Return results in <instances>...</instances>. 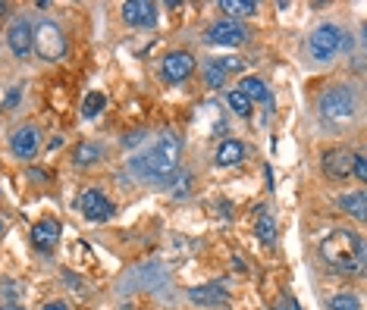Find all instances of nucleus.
I'll list each match as a JSON object with an SVG mask.
<instances>
[{
	"label": "nucleus",
	"instance_id": "6",
	"mask_svg": "<svg viewBox=\"0 0 367 310\" xmlns=\"http://www.w3.org/2000/svg\"><path fill=\"white\" fill-rule=\"evenodd\" d=\"M204 41L207 44H213V47H236V44H242V41H248V29L242 26V22H236V19H220V22H213L211 29L204 31Z\"/></svg>",
	"mask_w": 367,
	"mask_h": 310
},
{
	"label": "nucleus",
	"instance_id": "16",
	"mask_svg": "<svg viewBox=\"0 0 367 310\" xmlns=\"http://www.w3.org/2000/svg\"><path fill=\"white\" fill-rule=\"evenodd\" d=\"M238 91H242L251 103H254V100H261V103H267V107L273 110V98H270V88L264 85V78H258V76H245L242 82H238Z\"/></svg>",
	"mask_w": 367,
	"mask_h": 310
},
{
	"label": "nucleus",
	"instance_id": "30",
	"mask_svg": "<svg viewBox=\"0 0 367 310\" xmlns=\"http://www.w3.org/2000/svg\"><path fill=\"white\" fill-rule=\"evenodd\" d=\"M141 138H145V132H129V135H126V138H123V145H126V148H135Z\"/></svg>",
	"mask_w": 367,
	"mask_h": 310
},
{
	"label": "nucleus",
	"instance_id": "23",
	"mask_svg": "<svg viewBox=\"0 0 367 310\" xmlns=\"http://www.w3.org/2000/svg\"><path fill=\"white\" fill-rule=\"evenodd\" d=\"M104 107H107V98H104L101 91H91L89 98H85V103H82V116L85 119H94V116L104 113Z\"/></svg>",
	"mask_w": 367,
	"mask_h": 310
},
{
	"label": "nucleus",
	"instance_id": "33",
	"mask_svg": "<svg viewBox=\"0 0 367 310\" xmlns=\"http://www.w3.org/2000/svg\"><path fill=\"white\" fill-rule=\"evenodd\" d=\"M0 310H26V307H22V304H19V301H13V304H4V307H0Z\"/></svg>",
	"mask_w": 367,
	"mask_h": 310
},
{
	"label": "nucleus",
	"instance_id": "29",
	"mask_svg": "<svg viewBox=\"0 0 367 310\" xmlns=\"http://www.w3.org/2000/svg\"><path fill=\"white\" fill-rule=\"evenodd\" d=\"M19 100H22V88L16 85V88H10V94H6V107H16Z\"/></svg>",
	"mask_w": 367,
	"mask_h": 310
},
{
	"label": "nucleus",
	"instance_id": "26",
	"mask_svg": "<svg viewBox=\"0 0 367 310\" xmlns=\"http://www.w3.org/2000/svg\"><path fill=\"white\" fill-rule=\"evenodd\" d=\"M63 282H66V285H73V291H76V295L89 298L91 285H89V282H85V279H79V276H76V273H69V269H66V273H63Z\"/></svg>",
	"mask_w": 367,
	"mask_h": 310
},
{
	"label": "nucleus",
	"instance_id": "7",
	"mask_svg": "<svg viewBox=\"0 0 367 310\" xmlns=\"http://www.w3.org/2000/svg\"><path fill=\"white\" fill-rule=\"evenodd\" d=\"M191 73H195V57H191L188 51H173V53H166L164 63H161V78L166 85L188 82Z\"/></svg>",
	"mask_w": 367,
	"mask_h": 310
},
{
	"label": "nucleus",
	"instance_id": "5",
	"mask_svg": "<svg viewBox=\"0 0 367 310\" xmlns=\"http://www.w3.org/2000/svg\"><path fill=\"white\" fill-rule=\"evenodd\" d=\"M342 38H346V31H342L339 26H333V22L317 26L308 38V57L314 63H321V66L333 63L342 53Z\"/></svg>",
	"mask_w": 367,
	"mask_h": 310
},
{
	"label": "nucleus",
	"instance_id": "13",
	"mask_svg": "<svg viewBox=\"0 0 367 310\" xmlns=\"http://www.w3.org/2000/svg\"><path fill=\"white\" fill-rule=\"evenodd\" d=\"M60 235H63V229H60V222L54 217H44V219H38L35 226H31V242H35L38 251H54L57 248V242H60Z\"/></svg>",
	"mask_w": 367,
	"mask_h": 310
},
{
	"label": "nucleus",
	"instance_id": "22",
	"mask_svg": "<svg viewBox=\"0 0 367 310\" xmlns=\"http://www.w3.org/2000/svg\"><path fill=\"white\" fill-rule=\"evenodd\" d=\"M326 310H361V301L352 291H339V295H333L326 301Z\"/></svg>",
	"mask_w": 367,
	"mask_h": 310
},
{
	"label": "nucleus",
	"instance_id": "32",
	"mask_svg": "<svg viewBox=\"0 0 367 310\" xmlns=\"http://www.w3.org/2000/svg\"><path fill=\"white\" fill-rule=\"evenodd\" d=\"M4 295H6V298H19V295H22V285L16 289L13 282H6V285H4Z\"/></svg>",
	"mask_w": 367,
	"mask_h": 310
},
{
	"label": "nucleus",
	"instance_id": "28",
	"mask_svg": "<svg viewBox=\"0 0 367 310\" xmlns=\"http://www.w3.org/2000/svg\"><path fill=\"white\" fill-rule=\"evenodd\" d=\"M220 66H223V73H233V69H242L245 63L242 60H236V57H226V60H217Z\"/></svg>",
	"mask_w": 367,
	"mask_h": 310
},
{
	"label": "nucleus",
	"instance_id": "27",
	"mask_svg": "<svg viewBox=\"0 0 367 310\" xmlns=\"http://www.w3.org/2000/svg\"><path fill=\"white\" fill-rule=\"evenodd\" d=\"M352 176H358V182H367V160H364V154H352Z\"/></svg>",
	"mask_w": 367,
	"mask_h": 310
},
{
	"label": "nucleus",
	"instance_id": "19",
	"mask_svg": "<svg viewBox=\"0 0 367 310\" xmlns=\"http://www.w3.org/2000/svg\"><path fill=\"white\" fill-rule=\"evenodd\" d=\"M254 235L261 238V244H273L276 242V222H273V217L261 207L258 210V219H254Z\"/></svg>",
	"mask_w": 367,
	"mask_h": 310
},
{
	"label": "nucleus",
	"instance_id": "18",
	"mask_svg": "<svg viewBox=\"0 0 367 310\" xmlns=\"http://www.w3.org/2000/svg\"><path fill=\"white\" fill-rule=\"evenodd\" d=\"M339 210H346L348 217H355V219H364L367 217V195H364V188H355V192L342 195L339 197Z\"/></svg>",
	"mask_w": 367,
	"mask_h": 310
},
{
	"label": "nucleus",
	"instance_id": "11",
	"mask_svg": "<svg viewBox=\"0 0 367 310\" xmlns=\"http://www.w3.org/2000/svg\"><path fill=\"white\" fill-rule=\"evenodd\" d=\"M10 150L19 160H35L38 150H41V132L35 125H22L10 135Z\"/></svg>",
	"mask_w": 367,
	"mask_h": 310
},
{
	"label": "nucleus",
	"instance_id": "2",
	"mask_svg": "<svg viewBox=\"0 0 367 310\" xmlns=\"http://www.w3.org/2000/svg\"><path fill=\"white\" fill-rule=\"evenodd\" d=\"M321 257L333 273L358 276L364 269V260H367L361 232H352V229H333V232L321 242Z\"/></svg>",
	"mask_w": 367,
	"mask_h": 310
},
{
	"label": "nucleus",
	"instance_id": "8",
	"mask_svg": "<svg viewBox=\"0 0 367 310\" xmlns=\"http://www.w3.org/2000/svg\"><path fill=\"white\" fill-rule=\"evenodd\" d=\"M79 210H82V217L89 222H107V219H114L116 207L104 192L89 188V192H82V197H79Z\"/></svg>",
	"mask_w": 367,
	"mask_h": 310
},
{
	"label": "nucleus",
	"instance_id": "24",
	"mask_svg": "<svg viewBox=\"0 0 367 310\" xmlns=\"http://www.w3.org/2000/svg\"><path fill=\"white\" fill-rule=\"evenodd\" d=\"M226 103H229V110H233L236 116H251V100L245 98L238 88H233V91L226 94Z\"/></svg>",
	"mask_w": 367,
	"mask_h": 310
},
{
	"label": "nucleus",
	"instance_id": "4",
	"mask_svg": "<svg viewBox=\"0 0 367 310\" xmlns=\"http://www.w3.org/2000/svg\"><path fill=\"white\" fill-rule=\"evenodd\" d=\"M31 51H35V53H38V60H44V63H57V60H63V57H66V51H69L63 29H60L54 19L38 22V26L31 29Z\"/></svg>",
	"mask_w": 367,
	"mask_h": 310
},
{
	"label": "nucleus",
	"instance_id": "12",
	"mask_svg": "<svg viewBox=\"0 0 367 310\" xmlns=\"http://www.w3.org/2000/svg\"><path fill=\"white\" fill-rule=\"evenodd\" d=\"M6 47H10V53L19 60H26L31 53V22L29 19L19 16V19L10 22V29H6Z\"/></svg>",
	"mask_w": 367,
	"mask_h": 310
},
{
	"label": "nucleus",
	"instance_id": "10",
	"mask_svg": "<svg viewBox=\"0 0 367 310\" xmlns=\"http://www.w3.org/2000/svg\"><path fill=\"white\" fill-rule=\"evenodd\" d=\"M119 13H123L126 26L132 29H151L157 22V4H151V0H126Z\"/></svg>",
	"mask_w": 367,
	"mask_h": 310
},
{
	"label": "nucleus",
	"instance_id": "1",
	"mask_svg": "<svg viewBox=\"0 0 367 310\" xmlns=\"http://www.w3.org/2000/svg\"><path fill=\"white\" fill-rule=\"evenodd\" d=\"M179 157H182V145L176 135H164L161 141H157L151 150H145V154L132 157L129 170L135 179L141 182H154V185H166L170 182V176L179 170Z\"/></svg>",
	"mask_w": 367,
	"mask_h": 310
},
{
	"label": "nucleus",
	"instance_id": "20",
	"mask_svg": "<svg viewBox=\"0 0 367 310\" xmlns=\"http://www.w3.org/2000/svg\"><path fill=\"white\" fill-rule=\"evenodd\" d=\"M191 185H195V176H191V172H186V170H176L164 188H166V192H170L173 197H188Z\"/></svg>",
	"mask_w": 367,
	"mask_h": 310
},
{
	"label": "nucleus",
	"instance_id": "14",
	"mask_svg": "<svg viewBox=\"0 0 367 310\" xmlns=\"http://www.w3.org/2000/svg\"><path fill=\"white\" fill-rule=\"evenodd\" d=\"M229 298V291L223 289L217 282H207V285H195V289L188 291V301L191 304H204V307H217L223 301Z\"/></svg>",
	"mask_w": 367,
	"mask_h": 310
},
{
	"label": "nucleus",
	"instance_id": "15",
	"mask_svg": "<svg viewBox=\"0 0 367 310\" xmlns=\"http://www.w3.org/2000/svg\"><path fill=\"white\" fill-rule=\"evenodd\" d=\"M245 160V145L238 138H226V141H220V148H217V154H213V163L217 166H238Z\"/></svg>",
	"mask_w": 367,
	"mask_h": 310
},
{
	"label": "nucleus",
	"instance_id": "31",
	"mask_svg": "<svg viewBox=\"0 0 367 310\" xmlns=\"http://www.w3.org/2000/svg\"><path fill=\"white\" fill-rule=\"evenodd\" d=\"M41 310H69V304L66 301H44Z\"/></svg>",
	"mask_w": 367,
	"mask_h": 310
},
{
	"label": "nucleus",
	"instance_id": "17",
	"mask_svg": "<svg viewBox=\"0 0 367 310\" xmlns=\"http://www.w3.org/2000/svg\"><path fill=\"white\" fill-rule=\"evenodd\" d=\"M101 157H104V148L94 145V141H79L76 150H73V163L79 170H89V166L101 163Z\"/></svg>",
	"mask_w": 367,
	"mask_h": 310
},
{
	"label": "nucleus",
	"instance_id": "3",
	"mask_svg": "<svg viewBox=\"0 0 367 310\" xmlns=\"http://www.w3.org/2000/svg\"><path fill=\"white\" fill-rule=\"evenodd\" d=\"M317 116L330 132H342L358 119V91L352 85H330L317 100Z\"/></svg>",
	"mask_w": 367,
	"mask_h": 310
},
{
	"label": "nucleus",
	"instance_id": "9",
	"mask_svg": "<svg viewBox=\"0 0 367 310\" xmlns=\"http://www.w3.org/2000/svg\"><path fill=\"white\" fill-rule=\"evenodd\" d=\"M321 170L330 182H346L352 176V150L346 148H330L321 157Z\"/></svg>",
	"mask_w": 367,
	"mask_h": 310
},
{
	"label": "nucleus",
	"instance_id": "21",
	"mask_svg": "<svg viewBox=\"0 0 367 310\" xmlns=\"http://www.w3.org/2000/svg\"><path fill=\"white\" fill-rule=\"evenodd\" d=\"M220 10L229 16V19H242V16H254L258 13V4L254 0H220Z\"/></svg>",
	"mask_w": 367,
	"mask_h": 310
},
{
	"label": "nucleus",
	"instance_id": "35",
	"mask_svg": "<svg viewBox=\"0 0 367 310\" xmlns=\"http://www.w3.org/2000/svg\"><path fill=\"white\" fill-rule=\"evenodd\" d=\"M4 235H6V222L0 219V238H4Z\"/></svg>",
	"mask_w": 367,
	"mask_h": 310
},
{
	"label": "nucleus",
	"instance_id": "34",
	"mask_svg": "<svg viewBox=\"0 0 367 310\" xmlns=\"http://www.w3.org/2000/svg\"><path fill=\"white\" fill-rule=\"evenodd\" d=\"M6 10H10V6H6L4 0H0V19H4V16H6Z\"/></svg>",
	"mask_w": 367,
	"mask_h": 310
},
{
	"label": "nucleus",
	"instance_id": "25",
	"mask_svg": "<svg viewBox=\"0 0 367 310\" xmlns=\"http://www.w3.org/2000/svg\"><path fill=\"white\" fill-rule=\"evenodd\" d=\"M223 82H226V73H223V66L217 60H211L204 66V85H207V88H220Z\"/></svg>",
	"mask_w": 367,
	"mask_h": 310
}]
</instances>
